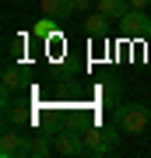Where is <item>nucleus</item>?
Wrapping results in <instances>:
<instances>
[{
	"mask_svg": "<svg viewBox=\"0 0 151 158\" xmlns=\"http://www.w3.org/2000/svg\"><path fill=\"white\" fill-rule=\"evenodd\" d=\"M120 130L116 123L112 127H91V130H84V155H91V158H106L112 155L120 148Z\"/></svg>",
	"mask_w": 151,
	"mask_h": 158,
	"instance_id": "1",
	"label": "nucleus"
},
{
	"mask_svg": "<svg viewBox=\"0 0 151 158\" xmlns=\"http://www.w3.org/2000/svg\"><path fill=\"white\" fill-rule=\"evenodd\" d=\"M148 119H151V113H148L144 102H120V106L112 109V123L123 130V134H134V137L144 134Z\"/></svg>",
	"mask_w": 151,
	"mask_h": 158,
	"instance_id": "2",
	"label": "nucleus"
},
{
	"mask_svg": "<svg viewBox=\"0 0 151 158\" xmlns=\"http://www.w3.org/2000/svg\"><path fill=\"white\" fill-rule=\"evenodd\" d=\"M0 158H32V134H25L21 127H4Z\"/></svg>",
	"mask_w": 151,
	"mask_h": 158,
	"instance_id": "3",
	"label": "nucleus"
},
{
	"mask_svg": "<svg viewBox=\"0 0 151 158\" xmlns=\"http://www.w3.org/2000/svg\"><path fill=\"white\" fill-rule=\"evenodd\" d=\"M116 25H120V32H123L127 39H151V14L144 7H130Z\"/></svg>",
	"mask_w": 151,
	"mask_h": 158,
	"instance_id": "4",
	"label": "nucleus"
},
{
	"mask_svg": "<svg viewBox=\"0 0 151 158\" xmlns=\"http://www.w3.org/2000/svg\"><path fill=\"white\" fill-rule=\"evenodd\" d=\"M56 155H63V158L84 155V130L81 127H63L56 134Z\"/></svg>",
	"mask_w": 151,
	"mask_h": 158,
	"instance_id": "5",
	"label": "nucleus"
},
{
	"mask_svg": "<svg viewBox=\"0 0 151 158\" xmlns=\"http://www.w3.org/2000/svg\"><path fill=\"white\" fill-rule=\"evenodd\" d=\"M95 95H99L102 102H106L109 109H116L120 102H123V85H120L116 77H106L102 85H95Z\"/></svg>",
	"mask_w": 151,
	"mask_h": 158,
	"instance_id": "6",
	"label": "nucleus"
},
{
	"mask_svg": "<svg viewBox=\"0 0 151 158\" xmlns=\"http://www.w3.org/2000/svg\"><path fill=\"white\" fill-rule=\"evenodd\" d=\"M56 155V134H32V158Z\"/></svg>",
	"mask_w": 151,
	"mask_h": 158,
	"instance_id": "7",
	"label": "nucleus"
},
{
	"mask_svg": "<svg viewBox=\"0 0 151 158\" xmlns=\"http://www.w3.org/2000/svg\"><path fill=\"white\" fill-rule=\"evenodd\" d=\"M42 11L49 18H56V21H70V18H74L70 0H42Z\"/></svg>",
	"mask_w": 151,
	"mask_h": 158,
	"instance_id": "8",
	"label": "nucleus"
},
{
	"mask_svg": "<svg viewBox=\"0 0 151 158\" xmlns=\"http://www.w3.org/2000/svg\"><path fill=\"white\" fill-rule=\"evenodd\" d=\"M99 11L109 18V21H120L130 11V0H99Z\"/></svg>",
	"mask_w": 151,
	"mask_h": 158,
	"instance_id": "9",
	"label": "nucleus"
},
{
	"mask_svg": "<svg viewBox=\"0 0 151 158\" xmlns=\"http://www.w3.org/2000/svg\"><path fill=\"white\" fill-rule=\"evenodd\" d=\"M84 28H88L91 39H102V35L109 32V18L102 14V11H95V14H88V18H84Z\"/></svg>",
	"mask_w": 151,
	"mask_h": 158,
	"instance_id": "10",
	"label": "nucleus"
},
{
	"mask_svg": "<svg viewBox=\"0 0 151 158\" xmlns=\"http://www.w3.org/2000/svg\"><path fill=\"white\" fill-rule=\"evenodd\" d=\"M60 25H63V21H56V18H49V14H46L42 21L35 25V35H39V39H49V35H56V28H60Z\"/></svg>",
	"mask_w": 151,
	"mask_h": 158,
	"instance_id": "11",
	"label": "nucleus"
},
{
	"mask_svg": "<svg viewBox=\"0 0 151 158\" xmlns=\"http://www.w3.org/2000/svg\"><path fill=\"white\" fill-rule=\"evenodd\" d=\"M99 0H70V7H74V14H88L91 7H95Z\"/></svg>",
	"mask_w": 151,
	"mask_h": 158,
	"instance_id": "12",
	"label": "nucleus"
},
{
	"mask_svg": "<svg viewBox=\"0 0 151 158\" xmlns=\"http://www.w3.org/2000/svg\"><path fill=\"white\" fill-rule=\"evenodd\" d=\"M130 7H144V11H148V7H151V0H130Z\"/></svg>",
	"mask_w": 151,
	"mask_h": 158,
	"instance_id": "13",
	"label": "nucleus"
},
{
	"mask_svg": "<svg viewBox=\"0 0 151 158\" xmlns=\"http://www.w3.org/2000/svg\"><path fill=\"white\" fill-rule=\"evenodd\" d=\"M144 106H148V113H151V98H148V102H144Z\"/></svg>",
	"mask_w": 151,
	"mask_h": 158,
	"instance_id": "14",
	"label": "nucleus"
}]
</instances>
